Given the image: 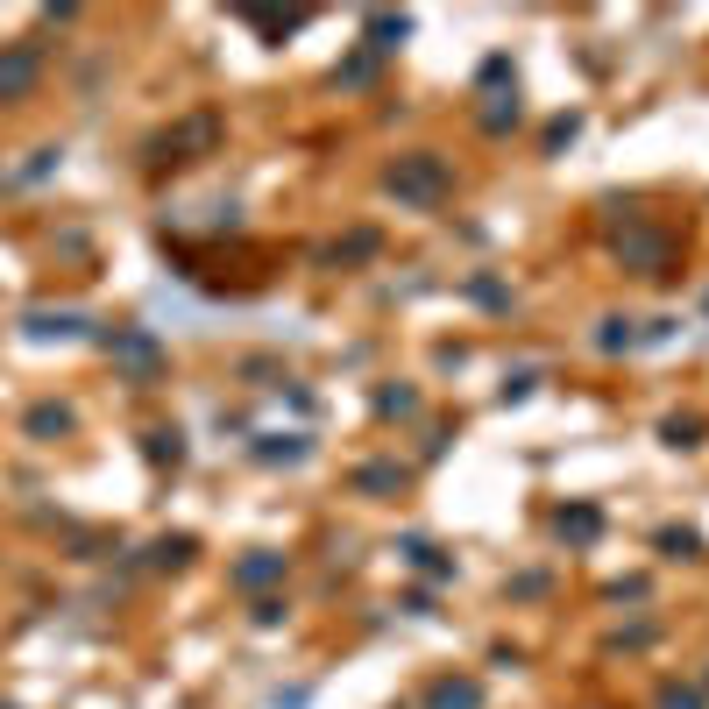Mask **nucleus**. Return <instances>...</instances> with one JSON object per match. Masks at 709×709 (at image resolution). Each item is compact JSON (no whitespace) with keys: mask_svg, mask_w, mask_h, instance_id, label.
I'll use <instances>...</instances> for the list:
<instances>
[{"mask_svg":"<svg viewBox=\"0 0 709 709\" xmlns=\"http://www.w3.org/2000/svg\"><path fill=\"white\" fill-rule=\"evenodd\" d=\"M405 36H412L405 15H369V50H398Z\"/></svg>","mask_w":709,"mask_h":709,"instance_id":"6","label":"nucleus"},{"mask_svg":"<svg viewBox=\"0 0 709 709\" xmlns=\"http://www.w3.org/2000/svg\"><path fill=\"white\" fill-rule=\"evenodd\" d=\"M405 561H412V568H426V575H447V561L433 554V546H426V539H405Z\"/></svg>","mask_w":709,"mask_h":709,"instance_id":"11","label":"nucleus"},{"mask_svg":"<svg viewBox=\"0 0 709 709\" xmlns=\"http://www.w3.org/2000/svg\"><path fill=\"white\" fill-rule=\"evenodd\" d=\"M114 355H128V362H135L142 376L156 369V341H149V334H114Z\"/></svg>","mask_w":709,"mask_h":709,"instance_id":"7","label":"nucleus"},{"mask_svg":"<svg viewBox=\"0 0 709 709\" xmlns=\"http://www.w3.org/2000/svg\"><path fill=\"white\" fill-rule=\"evenodd\" d=\"M284 575V554H249L242 568H234V582H242V589H263V582H277Z\"/></svg>","mask_w":709,"mask_h":709,"instance_id":"5","label":"nucleus"},{"mask_svg":"<svg viewBox=\"0 0 709 709\" xmlns=\"http://www.w3.org/2000/svg\"><path fill=\"white\" fill-rule=\"evenodd\" d=\"M64 426H71L64 405H36V412H29V433H64Z\"/></svg>","mask_w":709,"mask_h":709,"instance_id":"10","label":"nucleus"},{"mask_svg":"<svg viewBox=\"0 0 709 709\" xmlns=\"http://www.w3.org/2000/svg\"><path fill=\"white\" fill-rule=\"evenodd\" d=\"M412 405H419L412 390H376V412H383V419H390V412H412Z\"/></svg>","mask_w":709,"mask_h":709,"instance_id":"13","label":"nucleus"},{"mask_svg":"<svg viewBox=\"0 0 709 709\" xmlns=\"http://www.w3.org/2000/svg\"><path fill=\"white\" fill-rule=\"evenodd\" d=\"M383 192L405 199V206H440V199L454 192V171L440 164L433 149H412V156H398V164L383 171Z\"/></svg>","mask_w":709,"mask_h":709,"instance_id":"1","label":"nucleus"},{"mask_svg":"<svg viewBox=\"0 0 709 709\" xmlns=\"http://www.w3.org/2000/svg\"><path fill=\"white\" fill-rule=\"evenodd\" d=\"M596 525H603V518H596L589 504H575V511H561V539H596Z\"/></svg>","mask_w":709,"mask_h":709,"instance_id":"9","label":"nucleus"},{"mask_svg":"<svg viewBox=\"0 0 709 709\" xmlns=\"http://www.w3.org/2000/svg\"><path fill=\"white\" fill-rule=\"evenodd\" d=\"M29 86H36V50H8L0 57V100H15Z\"/></svg>","mask_w":709,"mask_h":709,"instance_id":"3","label":"nucleus"},{"mask_svg":"<svg viewBox=\"0 0 709 709\" xmlns=\"http://www.w3.org/2000/svg\"><path fill=\"white\" fill-rule=\"evenodd\" d=\"M660 554H674V561L695 554V532H660Z\"/></svg>","mask_w":709,"mask_h":709,"instance_id":"15","label":"nucleus"},{"mask_svg":"<svg viewBox=\"0 0 709 709\" xmlns=\"http://www.w3.org/2000/svg\"><path fill=\"white\" fill-rule=\"evenodd\" d=\"M660 709H702L695 688H660Z\"/></svg>","mask_w":709,"mask_h":709,"instance_id":"14","label":"nucleus"},{"mask_svg":"<svg viewBox=\"0 0 709 709\" xmlns=\"http://www.w3.org/2000/svg\"><path fill=\"white\" fill-rule=\"evenodd\" d=\"M695 433H702L695 419H667V440H674V447H695Z\"/></svg>","mask_w":709,"mask_h":709,"instance_id":"16","label":"nucleus"},{"mask_svg":"<svg viewBox=\"0 0 709 709\" xmlns=\"http://www.w3.org/2000/svg\"><path fill=\"white\" fill-rule=\"evenodd\" d=\"M419 709H483V681H468V674L454 681V674H447V681H433V688H426V702H419Z\"/></svg>","mask_w":709,"mask_h":709,"instance_id":"2","label":"nucleus"},{"mask_svg":"<svg viewBox=\"0 0 709 709\" xmlns=\"http://www.w3.org/2000/svg\"><path fill=\"white\" fill-rule=\"evenodd\" d=\"M624 263H639V270H660V263H667V242H660V234H639V242L624 249Z\"/></svg>","mask_w":709,"mask_h":709,"instance_id":"8","label":"nucleus"},{"mask_svg":"<svg viewBox=\"0 0 709 709\" xmlns=\"http://www.w3.org/2000/svg\"><path fill=\"white\" fill-rule=\"evenodd\" d=\"M178 454H185L178 433H149V461H171V468H178Z\"/></svg>","mask_w":709,"mask_h":709,"instance_id":"12","label":"nucleus"},{"mask_svg":"<svg viewBox=\"0 0 709 709\" xmlns=\"http://www.w3.org/2000/svg\"><path fill=\"white\" fill-rule=\"evenodd\" d=\"M398 483H405V468H398V461H369V468H355V490H362V497H390Z\"/></svg>","mask_w":709,"mask_h":709,"instance_id":"4","label":"nucleus"}]
</instances>
